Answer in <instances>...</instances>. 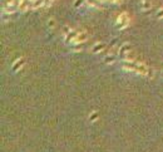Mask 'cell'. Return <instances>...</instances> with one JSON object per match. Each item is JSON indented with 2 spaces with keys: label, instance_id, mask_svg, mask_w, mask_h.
Returning a JSON list of instances; mask_svg holds the SVG:
<instances>
[{
  "label": "cell",
  "instance_id": "cell-1",
  "mask_svg": "<svg viewBox=\"0 0 163 152\" xmlns=\"http://www.w3.org/2000/svg\"><path fill=\"white\" fill-rule=\"evenodd\" d=\"M128 24H129V17H128L127 13H122L118 17V19H117V21H116L117 28L123 29V28H126Z\"/></svg>",
  "mask_w": 163,
  "mask_h": 152
},
{
  "label": "cell",
  "instance_id": "cell-9",
  "mask_svg": "<svg viewBox=\"0 0 163 152\" xmlns=\"http://www.w3.org/2000/svg\"><path fill=\"white\" fill-rule=\"evenodd\" d=\"M21 66H23V60H21V59H19L18 62H17V63H15L14 66H13V68H14V69H19V68H20Z\"/></svg>",
  "mask_w": 163,
  "mask_h": 152
},
{
  "label": "cell",
  "instance_id": "cell-11",
  "mask_svg": "<svg viewBox=\"0 0 163 152\" xmlns=\"http://www.w3.org/2000/svg\"><path fill=\"white\" fill-rule=\"evenodd\" d=\"M157 18L163 19V8H161V9L157 10Z\"/></svg>",
  "mask_w": 163,
  "mask_h": 152
},
{
  "label": "cell",
  "instance_id": "cell-4",
  "mask_svg": "<svg viewBox=\"0 0 163 152\" xmlns=\"http://www.w3.org/2000/svg\"><path fill=\"white\" fill-rule=\"evenodd\" d=\"M87 33H84V32H82V33H78V35H77V38H75V40H74V43H82V41H84L85 39H87Z\"/></svg>",
  "mask_w": 163,
  "mask_h": 152
},
{
  "label": "cell",
  "instance_id": "cell-14",
  "mask_svg": "<svg viewBox=\"0 0 163 152\" xmlns=\"http://www.w3.org/2000/svg\"><path fill=\"white\" fill-rule=\"evenodd\" d=\"M55 0H45V5H50V4H53Z\"/></svg>",
  "mask_w": 163,
  "mask_h": 152
},
{
  "label": "cell",
  "instance_id": "cell-8",
  "mask_svg": "<svg viewBox=\"0 0 163 152\" xmlns=\"http://www.w3.org/2000/svg\"><path fill=\"white\" fill-rule=\"evenodd\" d=\"M128 49H129V44H124L122 48H120V54L122 55H124L126 53L128 52Z\"/></svg>",
  "mask_w": 163,
  "mask_h": 152
},
{
  "label": "cell",
  "instance_id": "cell-10",
  "mask_svg": "<svg viewBox=\"0 0 163 152\" xmlns=\"http://www.w3.org/2000/svg\"><path fill=\"white\" fill-rule=\"evenodd\" d=\"M113 60H114V55H108V57H105V62H107V63H113Z\"/></svg>",
  "mask_w": 163,
  "mask_h": 152
},
{
  "label": "cell",
  "instance_id": "cell-7",
  "mask_svg": "<svg viewBox=\"0 0 163 152\" xmlns=\"http://www.w3.org/2000/svg\"><path fill=\"white\" fill-rule=\"evenodd\" d=\"M103 48H104V44L98 43V44H96V45H94V47L92 48V50H93V53H98V52H100Z\"/></svg>",
  "mask_w": 163,
  "mask_h": 152
},
{
  "label": "cell",
  "instance_id": "cell-2",
  "mask_svg": "<svg viewBox=\"0 0 163 152\" xmlns=\"http://www.w3.org/2000/svg\"><path fill=\"white\" fill-rule=\"evenodd\" d=\"M33 0H20V5H19V9L21 11H25L29 6H32Z\"/></svg>",
  "mask_w": 163,
  "mask_h": 152
},
{
  "label": "cell",
  "instance_id": "cell-15",
  "mask_svg": "<svg viewBox=\"0 0 163 152\" xmlns=\"http://www.w3.org/2000/svg\"><path fill=\"white\" fill-rule=\"evenodd\" d=\"M109 1H112V3H119L120 0H109Z\"/></svg>",
  "mask_w": 163,
  "mask_h": 152
},
{
  "label": "cell",
  "instance_id": "cell-3",
  "mask_svg": "<svg viewBox=\"0 0 163 152\" xmlns=\"http://www.w3.org/2000/svg\"><path fill=\"white\" fill-rule=\"evenodd\" d=\"M151 8H152V1L151 0H141V9L143 11L151 10Z\"/></svg>",
  "mask_w": 163,
  "mask_h": 152
},
{
  "label": "cell",
  "instance_id": "cell-5",
  "mask_svg": "<svg viewBox=\"0 0 163 152\" xmlns=\"http://www.w3.org/2000/svg\"><path fill=\"white\" fill-rule=\"evenodd\" d=\"M45 5V0H33V4H32V8L33 9H38V8Z\"/></svg>",
  "mask_w": 163,
  "mask_h": 152
},
{
  "label": "cell",
  "instance_id": "cell-6",
  "mask_svg": "<svg viewBox=\"0 0 163 152\" xmlns=\"http://www.w3.org/2000/svg\"><path fill=\"white\" fill-rule=\"evenodd\" d=\"M87 5L89 6H93V8H97L100 5V0H85Z\"/></svg>",
  "mask_w": 163,
  "mask_h": 152
},
{
  "label": "cell",
  "instance_id": "cell-12",
  "mask_svg": "<svg viewBox=\"0 0 163 152\" xmlns=\"http://www.w3.org/2000/svg\"><path fill=\"white\" fill-rule=\"evenodd\" d=\"M83 1H84V0H75V1H74V6H75V8H78V6H80Z\"/></svg>",
  "mask_w": 163,
  "mask_h": 152
},
{
  "label": "cell",
  "instance_id": "cell-13",
  "mask_svg": "<svg viewBox=\"0 0 163 152\" xmlns=\"http://www.w3.org/2000/svg\"><path fill=\"white\" fill-rule=\"evenodd\" d=\"M54 24H55V23H54V19H50V20H49V23H48V26H49V28H53V26H54Z\"/></svg>",
  "mask_w": 163,
  "mask_h": 152
}]
</instances>
